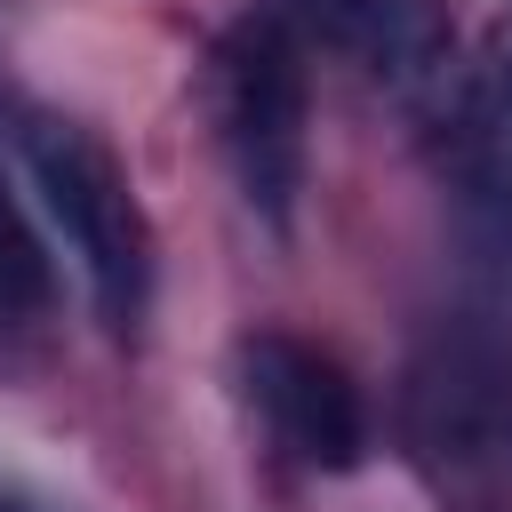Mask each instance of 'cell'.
Returning a JSON list of instances; mask_svg holds the SVG:
<instances>
[{
    "label": "cell",
    "mask_w": 512,
    "mask_h": 512,
    "mask_svg": "<svg viewBox=\"0 0 512 512\" xmlns=\"http://www.w3.org/2000/svg\"><path fill=\"white\" fill-rule=\"evenodd\" d=\"M400 424L424 472L456 488H504L512 480V312H448L416 336Z\"/></svg>",
    "instance_id": "1"
},
{
    "label": "cell",
    "mask_w": 512,
    "mask_h": 512,
    "mask_svg": "<svg viewBox=\"0 0 512 512\" xmlns=\"http://www.w3.org/2000/svg\"><path fill=\"white\" fill-rule=\"evenodd\" d=\"M208 128L216 152L240 184V200L288 232L296 224V192H304V120H312V88H304V40L256 0L216 48H208Z\"/></svg>",
    "instance_id": "2"
},
{
    "label": "cell",
    "mask_w": 512,
    "mask_h": 512,
    "mask_svg": "<svg viewBox=\"0 0 512 512\" xmlns=\"http://www.w3.org/2000/svg\"><path fill=\"white\" fill-rule=\"evenodd\" d=\"M16 152L40 184V208L56 216L64 248L80 256L88 272V296H96V320L112 336H128L152 304V224H144V200L128 184V168L112 160V144L64 112H24L16 120Z\"/></svg>",
    "instance_id": "3"
},
{
    "label": "cell",
    "mask_w": 512,
    "mask_h": 512,
    "mask_svg": "<svg viewBox=\"0 0 512 512\" xmlns=\"http://www.w3.org/2000/svg\"><path fill=\"white\" fill-rule=\"evenodd\" d=\"M232 368H240V400L256 408L272 448L296 456L304 472H352L368 456V400L336 352H320L288 328H264V336H240Z\"/></svg>",
    "instance_id": "4"
},
{
    "label": "cell",
    "mask_w": 512,
    "mask_h": 512,
    "mask_svg": "<svg viewBox=\"0 0 512 512\" xmlns=\"http://www.w3.org/2000/svg\"><path fill=\"white\" fill-rule=\"evenodd\" d=\"M304 48L344 56L400 104H440L456 72V16L448 0H264Z\"/></svg>",
    "instance_id": "5"
},
{
    "label": "cell",
    "mask_w": 512,
    "mask_h": 512,
    "mask_svg": "<svg viewBox=\"0 0 512 512\" xmlns=\"http://www.w3.org/2000/svg\"><path fill=\"white\" fill-rule=\"evenodd\" d=\"M432 112H440L448 176L488 216H512V16L488 24V40L472 56H456V72H448Z\"/></svg>",
    "instance_id": "6"
},
{
    "label": "cell",
    "mask_w": 512,
    "mask_h": 512,
    "mask_svg": "<svg viewBox=\"0 0 512 512\" xmlns=\"http://www.w3.org/2000/svg\"><path fill=\"white\" fill-rule=\"evenodd\" d=\"M56 312V272H48V248L40 232L24 224V208L8 200L0 184V344L16 336H40V320Z\"/></svg>",
    "instance_id": "7"
},
{
    "label": "cell",
    "mask_w": 512,
    "mask_h": 512,
    "mask_svg": "<svg viewBox=\"0 0 512 512\" xmlns=\"http://www.w3.org/2000/svg\"><path fill=\"white\" fill-rule=\"evenodd\" d=\"M0 512H48V504H32V496H16V488H0Z\"/></svg>",
    "instance_id": "8"
}]
</instances>
